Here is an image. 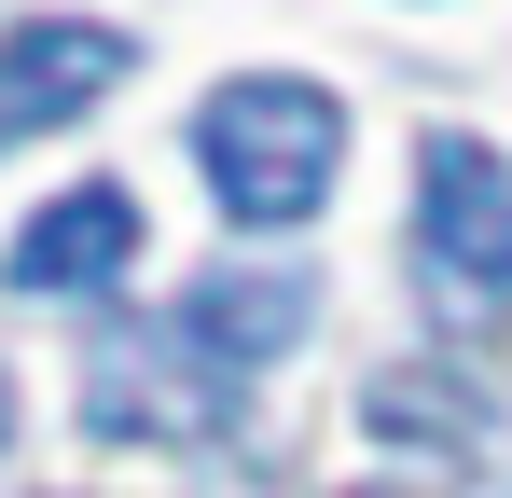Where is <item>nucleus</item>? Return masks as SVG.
I'll return each instance as SVG.
<instances>
[{
    "instance_id": "1",
    "label": "nucleus",
    "mask_w": 512,
    "mask_h": 498,
    "mask_svg": "<svg viewBox=\"0 0 512 498\" xmlns=\"http://www.w3.org/2000/svg\"><path fill=\"white\" fill-rule=\"evenodd\" d=\"M305 319H319V277H291V263H208L167 319L111 332L84 360V429H111V443H222L236 402L263 388V360L305 346Z\"/></svg>"
},
{
    "instance_id": "2",
    "label": "nucleus",
    "mask_w": 512,
    "mask_h": 498,
    "mask_svg": "<svg viewBox=\"0 0 512 498\" xmlns=\"http://www.w3.org/2000/svg\"><path fill=\"white\" fill-rule=\"evenodd\" d=\"M194 166H208L222 222L277 236V222H305V208L333 194L346 111L319 83H291V70H236V83H208V111H194Z\"/></svg>"
},
{
    "instance_id": "3",
    "label": "nucleus",
    "mask_w": 512,
    "mask_h": 498,
    "mask_svg": "<svg viewBox=\"0 0 512 498\" xmlns=\"http://www.w3.org/2000/svg\"><path fill=\"white\" fill-rule=\"evenodd\" d=\"M416 291L443 319H499L512 305V166L471 125L416 139Z\"/></svg>"
},
{
    "instance_id": "4",
    "label": "nucleus",
    "mask_w": 512,
    "mask_h": 498,
    "mask_svg": "<svg viewBox=\"0 0 512 498\" xmlns=\"http://www.w3.org/2000/svg\"><path fill=\"white\" fill-rule=\"evenodd\" d=\"M125 70H139L125 28H97V14H14L0 28V153L42 139V125H70V111H97Z\"/></svg>"
},
{
    "instance_id": "5",
    "label": "nucleus",
    "mask_w": 512,
    "mask_h": 498,
    "mask_svg": "<svg viewBox=\"0 0 512 498\" xmlns=\"http://www.w3.org/2000/svg\"><path fill=\"white\" fill-rule=\"evenodd\" d=\"M125 263H139V194H125V180H70V194H42V208L14 222V263H0V277H14L28 305H84Z\"/></svg>"
},
{
    "instance_id": "6",
    "label": "nucleus",
    "mask_w": 512,
    "mask_h": 498,
    "mask_svg": "<svg viewBox=\"0 0 512 498\" xmlns=\"http://www.w3.org/2000/svg\"><path fill=\"white\" fill-rule=\"evenodd\" d=\"M0 443H14V374H0Z\"/></svg>"
},
{
    "instance_id": "7",
    "label": "nucleus",
    "mask_w": 512,
    "mask_h": 498,
    "mask_svg": "<svg viewBox=\"0 0 512 498\" xmlns=\"http://www.w3.org/2000/svg\"><path fill=\"white\" fill-rule=\"evenodd\" d=\"M360 498H388V485H360Z\"/></svg>"
}]
</instances>
